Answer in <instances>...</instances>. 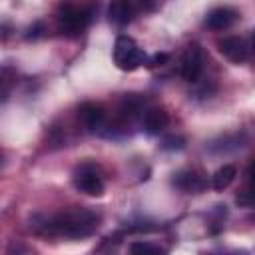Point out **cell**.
Listing matches in <instances>:
<instances>
[{"label": "cell", "mask_w": 255, "mask_h": 255, "mask_svg": "<svg viewBox=\"0 0 255 255\" xmlns=\"http://www.w3.org/2000/svg\"><path fill=\"white\" fill-rule=\"evenodd\" d=\"M72 181H74V187L78 191L92 195V197H100L104 193V187H106L104 177L94 163H82L80 167H76Z\"/></svg>", "instance_id": "cell-4"}, {"label": "cell", "mask_w": 255, "mask_h": 255, "mask_svg": "<svg viewBox=\"0 0 255 255\" xmlns=\"http://www.w3.org/2000/svg\"><path fill=\"white\" fill-rule=\"evenodd\" d=\"M179 72H181V78L185 82H197L199 80V76L203 72V54H201V48L197 44H189L187 50L183 52Z\"/></svg>", "instance_id": "cell-5"}, {"label": "cell", "mask_w": 255, "mask_h": 255, "mask_svg": "<svg viewBox=\"0 0 255 255\" xmlns=\"http://www.w3.org/2000/svg\"><path fill=\"white\" fill-rule=\"evenodd\" d=\"M169 124V116L163 108H149L145 110V116H143V129L149 133V135H157L161 133Z\"/></svg>", "instance_id": "cell-10"}, {"label": "cell", "mask_w": 255, "mask_h": 255, "mask_svg": "<svg viewBox=\"0 0 255 255\" xmlns=\"http://www.w3.org/2000/svg\"><path fill=\"white\" fill-rule=\"evenodd\" d=\"M217 50L221 56H225L233 64H241L249 58V48H247L245 40L239 36H225V38L217 40Z\"/></svg>", "instance_id": "cell-6"}, {"label": "cell", "mask_w": 255, "mask_h": 255, "mask_svg": "<svg viewBox=\"0 0 255 255\" xmlns=\"http://www.w3.org/2000/svg\"><path fill=\"white\" fill-rule=\"evenodd\" d=\"M235 201H237V205H243V207H251V205H255V185L249 183L243 191L237 193Z\"/></svg>", "instance_id": "cell-13"}, {"label": "cell", "mask_w": 255, "mask_h": 255, "mask_svg": "<svg viewBox=\"0 0 255 255\" xmlns=\"http://www.w3.org/2000/svg\"><path fill=\"white\" fill-rule=\"evenodd\" d=\"M173 185L185 193H199L205 187V179L191 169H183L173 173Z\"/></svg>", "instance_id": "cell-9"}, {"label": "cell", "mask_w": 255, "mask_h": 255, "mask_svg": "<svg viewBox=\"0 0 255 255\" xmlns=\"http://www.w3.org/2000/svg\"><path fill=\"white\" fill-rule=\"evenodd\" d=\"M247 175H249V183L255 185V159L249 163V167H247Z\"/></svg>", "instance_id": "cell-17"}, {"label": "cell", "mask_w": 255, "mask_h": 255, "mask_svg": "<svg viewBox=\"0 0 255 255\" xmlns=\"http://www.w3.org/2000/svg\"><path fill=\"white\" fill-rule=\"evenodd\" d=\"M78 120L86 131H98L106 122V110L96 102H86L78 110Z\"/></svg>", "instance_id": "cell-7"}, {"label": "cell", "mask_w": 255, "mask_h": 255, "mask_svg": "<svg viewBox=\"0 0 255 255\" xmlns=\"http://www.w3.org/2000/svg\"><path fill=\"white\" fill-rule=\"evenodd\" d=\"M114 62L120 70H126V72H131L135 68H139L141 64L147 62V56L145 52L135 44L133 38L122 34L116 38V44H114Z\"/></svg>", "instance_id": "cell-3"}, {"label": "cell", "mask_w": 255, "mask_h": 255, "mask_svg": "<svg viewBox=\"0 0 255 255\" xmlns=\"http://www.w3.org/2000/svg\"><path fill=\"white\" fill-rule=\"evenodd\" d=\"M237 18H239V12H237L235 8H231V6H217V8H213L211 12H207V16H205V26H207L209 30L219 32V30H225V28L233 26Z\"/></svg>", "instance_id": "cell-8"}, {"label": "cell", "mask_w": 255, "mask_h": 255, "mask_svg": "<svg viewBox=\"0 0 255 255\" xmlns=\"http://www.w3.org/2000/svg\"><path fill=\"white\" fill-rule=\"evenodd\" d=\"M167 60H169V56H167L165 52H157V54H153L151 58H147V66H149V68H155V66H163Z\"/></svg>", "instance_id": "cell-16"}, {"label": "cell", "mask_w": 255, "mask_h": 255, "mask_svg": "<svg viewBox=\"0 0 255 255\" xmlns=\"http://www.w3.org/2000/svg\"><path fill=\"white\" fill-rule=\"evenodd\" d=\"M235 175H237V169H235V165H221L213 175H211V185H213V189H217V191H223V189H227L233 181H235Z\"/></svg>", "instance_id": "cell-12"}, {"label": "cell", "mask_w": 255, "mask_h": 255, "mask_svg": "<svg viewBox=\"0 0 255 255\" xmlns=\"http://www.w3.org/2000/svg\"><path fill=\"white\" fill-rule=\"evenodd\" d=\"M100 225V215L92 209L84 207H74L66 209L62 213H56L48 217L42 227L46 233L60 235V237H70V239H80L92 235Z\"/></svg>", "instance_id": "cell-1"}, {"label": "cell", "mask_w": 255, "mask_h": 255, "mask_svg": "<svg viewBox=\"0 0 255 255\" xmlns=\"http://www.w3.org/2000/svg\"><path fill=\"white\" fill-rule=\"evenodd\" d=\"M128 249H129V253H161V247L151 245L147 241H135Z\"/></svg>", "instance_id": "cell-14"}, {"label": "cell", "mask_w": 255, "mask_h": 255, "mask_svg": "<svg viewBox=\"0 0 255 255\" xmlns=\"http://www.w3.org/2000/svg\"><path fill=\"white\" fill-rule=\"evenodd\" d=\"M94 8H96L94 0H64L58 6V14H56L58 30L70 38L80 36L88 28Z\"/></svg>", "instance_id": "cell-2"}, {"label": "cell", "mask_w": 255, "mask_h": 255, "mask_svg": "<svg viewBox=\"0 0 255 255\" xmlns=\"http://www.w3.org/2000/svg\"><path fill=\"white\" fill-rule=\"evenodd\" d=\"M253 44H255V32H253Z\"/></svg>", "instance_id": "cell-18"}, {"label": "cell", "mask_w": 255, "mask_h": 255, "mask_svg": "<svg viewBox=\"0 0 255 255\" xmlns=\"http://www.w3.org/2000/svg\"><path fill=\"white\" fill-rule=\"evenodd\" d=\"M183 143H185V139L183 137H177V135H169V137H165L163 139V149H181L183 147Z\"/></svg>", "instance_id": "cell-15"}, {"label": "cell", "mask_w": 255, "mask_h": 255, "mask_svg": "<svg viewBox=\"0 0 255 255\" xmlns=\"http://www.w3.org/2000/svg\"><path fill=\"white\" fill-rule=\"evenodd\" d=\"M108 16H110V22L118 26H126L133 16V6L129 0H112L108 8Z\"/></svg>", "instance_id": "cell-11"}]
</instances>
